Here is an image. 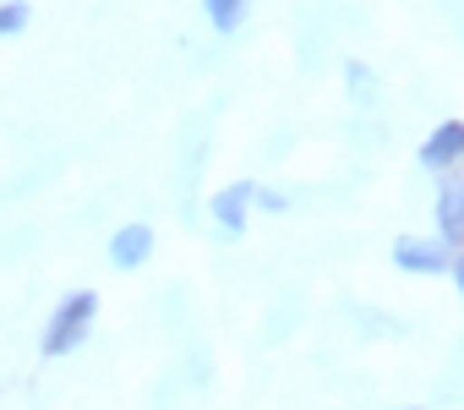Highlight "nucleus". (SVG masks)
Returning <instances> with one entry per match:
<instances>
[{
	"mask_svg": "<svg viewBox=\"0 0 464 410\" xmlns=\"http://www.w3.org/2000/svg\"><path fill=\"white\" fill-rule=\"evenodd\" d=\"M388 258H393L399 274H415V279H437V274H448V263H453V252H448L437 236H393Z\"/></svg>",
	"mask_w": 464,
	"mask_h": 410,
	"instance_id": "nucleus-3",
	"label": "nucleus"
},
{
	"mask_svg": "<svg viewBox=\"0 0 464 410\" xmlns=\"http://www.w3.org/2000/svg\"><path fill=\"white\" fill-rule=\"evenodd\" d=\"M404 410H420V405H404Z\"/></svg>",
	"mask_w": 464,
	"mask_h": 410,
	"instance_id": "nucleus-12",
	"label": "nucleus"
},
{
	"mask_svg": "<svg viewBox=\"0 0 464 410\" xmlns=\"http://www.w3.org/2000/svg\"><path fill=\"white\" fill-rule=\"evenodd\" d=\"M252 186L257 181H229V186H218L213 197H208V220L224 230V236H246V225H252Z\"/></svg>",
	"mask_w": 464,
	"mask_h": 410,
	"instance_id": "nucleus-4",
	"label": "nucleus"
},
{
	"mask_svg": "<svg viewBox=\"0 0 464 410\" xmlns=\"http://www.w3.org/2000/svg\"><path fill=\"white\" fill-rule=\"evenodd\" d=\"M28 17H34L28 0H0V39H17L28 28Z\"/></svg>",
	"mask_w": 464,
	"mask_h": 410,
	"instance_id": "nucleus-8",
	"label": "nucleus"
},
{
	"mask_svg": "<svg viewBox=\"0 0 464 410\" xmlns=\"http://www.w3.org/2000/svg\"><path fill=\"white\" fill-rule=\"evenodd\" d=\"M420 170L431 175H448V170H464V121H442L426 142H420Z\"/></svg>",
	"mask_w": 464,
	"mask_h": 410,
	"instance_id": "nucleus-5",
	"label": "nucleus"
},
{
	"mask_svg": "<svg viewBox=\"0 0 464 410\" xmlns=\"http://www.w3.org/2000/svg\"><path fill=\"white\" fill-rule=\"evenodd\" d=\"M448 274H453V290H459V301H464V247L453 252V263H448Z\"/></svg>",
	"mask_w": 464,
	"mask_h": 410,
	"instance_id": "nucleus-11",
	"label": "nucleus"
},
{
	"mask_svg": "<svg viewBox=\"0 0 464 410\" xmlns=\"http://www.w3.org/2000/svg\"><path fill=\"white\" fill-rule=\"evenodd\" d=\"M246 12H252V0H202V17L213 23V34H241Z\"/></svg>",
	"mask_w": 464,
	"mask_h": 410,
	"instance_id": "nucleus-7",
	"label": "nucleus"
},
{
	"mask_svg": "<svg viewBox=\"0 0 464 410\" xmlns=\"http://www.w3.org/2000/svg\"><path fill=\"white\" fill-rule=\"evenodd\" d=\"M344 72H350V88H355V93H361V99H366V93H372V72H366V66H361V61H350V66H344Z\"/></svg>",
	"mask_w": 464,
	"mask_h": 410,
	"instance_id": "nucleus-10",
	"label": "nucleus"
},
{
	"mask_svg": "<svg viewBox=\"0 0 464 410\" xmlns=\"http://www.w3.org/2000/svg\"><path fill=\"white\" fill-rule=\"evenodd\" d=\"M153 225H142V220H131V225H121L115 236H110V268H121V274H137L148 258H153Z\"/></svg>",
	"mask_w": 464,
	"mask_h": 410,
	"instance_id": "nucleus-6",
	"label": "nucleus"
},
{
	"mask_svg": "<svg viewBox=\"0 0 464 410\" xmlns=\"http://www.w3.org/2000/svg\"><path fill=\"white\" fill-rule=\"evenodd\" d=\"M252 209H263V214H290V197H285L279 186H252Z\"/></svg>",
	"mask_w": 464,
	"mask_h": 410,
	"instance_id": "nucleus-9",
	"label": "nucleus"
},
{
	"mask_svg": "<svg viewBox=\"0 0 464 410\" xmlns=\"http://www.w3.org/2000/svg\"><path fill=\"white\" fill-rule=\"evenodd\" d=\"M431 236L448 247V252H459L464 247V175L459 170H448V175H437V191H431Z\"/></svg>",
	"mask_w": 464,
	"mask_h": 410,
	"instance_id": "nucleus-2",
	"label": "nucleus"
},
{
	"mask_svg": "<svg viewBox=\"0 0 464 410\" xmlns=\"http://www.w3.org/2000/svg\"><path fill=\"white\" fill-rule=\"evenodd\" d=\"M93 323H99V290H66L55 307H50V317H44V334H39V356L44 361H66V356H77L82 350V339L93 334Z\"/></svg>",
	"mask_w": 464,
	"mask_h": 410,
	"instance_id": "nucleus-1",
	"label": "nucleus"
}]
</instances>
